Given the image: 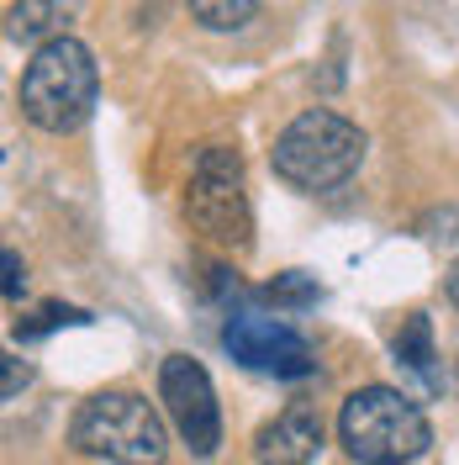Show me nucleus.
Masks as SVG:
<instances>
[{
    "label": "nucleus",
    "instance_id": "1",
    "mask_svg": "<svg viewBox=\"0 0 459 465\" xmlns=\"http://www.w3.org/2000/svg\"><path fill=\"white\" fill-rule=\"evenodd\" d=\"M101 95V69L80 37H54L32 54L22 74V116L43 133H74Z\"/></svg>",
    "mask_w": 459,
    "mask_h": 465
},
{
    "label": "nucleus",
    "instance_id": "2",
    "mask_svg": "<svg viewBox=\"0 0 459 465\" xmlns=\"http://www.w3.org/2000/svg\"><path fill=\"white\" fill-rule=\"evenodd\" d=\"M365 164V133L338 112H301L275 138V174L296 191H338L348 174Z\"/></svg>",
    "mask_w": 459,
    "mask_h": 465
},
{
    "label": "nucleus",
    "instance_id": "3",
    "mask_svg": "<svg viewBox=\"0 0 459 465\" xmlns=\"http://www.w3.org/2000/svg\"><path fill=\"white\" fill-rule=\"evenodd\" d=\"M338 439L359 465H406L433 444V429L412 397L391 386H365L338 412Z\"/></svg>",
    "mask_w": 459,
    "mask_h": 465
},
{
    "label": "nucleus",
    "instance_id": "4",
    "mask_svg": "<svg viewBox=\"0 0 459 465\" xmlns=\"http://www.w3.org/2000/svg\"><path fill=\"white\" fill-rule=\"evenodd\" d=\"M69 439H74V450L112 465H164V455H170L164 418L138 391H95L74 412Z\"/></svg>",
    "mask_w": 459,
    "mask_h": 465
},
{
    "label": "nucleus",
    "instance_id": "5",
    "mask_svg": "<svg viewBox=\"0 0 459 465\" xmlns=\"http://www.w3.org/2000/svg\"><path fill=\"white\" fill-rule=\"evenodd\" d=\"M185 212L211 243H228V249L249 243L254 212H249V191H243V159L232 148H201V159L190 170V191H185Z\"/></svg>",
    "mask_w": 459,
    "mask_h": 465
},
{
    "label": "nucleus",
    "instance_id": "6",
    "mask_svg": "<svg viewBox=\"0 0 459 465\" xmlns=\"http://www.w3.org/2000/svg\"><path fill=\"white\" fill-rule=\"evenodd\" d=\"M159 397H164V412H170L174 434L185 439L190 455H217L222 444V412H217V391H211V376H206L201 360L190 354H170L159 365Z\"/></svg>",
    "mask_w": 459,
    "mask_h": 465
},
{
    "label": "nucleus",
    "instance_id": "7",
    "mask_svg": "<svg viewBox=\"0 0 459 465\" xmlns=\"http://www.w3.org/2000/svg\"><path fill=\"white\" fill-rule=\"evenodd\" d=\"M222 344L238 365L249 371H264V376H312L317 371V354L312 344L280 318H259V312H232L228 328H222Z\"/></svg>",
    "mask_w": 459,
    "mask_h": 465
},
{
    "label": "nucleus",
    "instance_id": "8",
    "mask_svg": "<svg viewBox=\"0 0 459 465\" xmlns=\"http://www.w3.org/2000/svg\"><path fill=\"white\" fill-rule=\"evenodd\" d=\"M317 450H322V418L312 402H290L254 434L259 465H312Z\"/></svg>",
    "mask_w": 459,
    "mask_h": 465
},
{
    "label": "nucleus",
    "instance_id": "9",
    "mask_svg": "<svg viewBox=\"0 0 459 465\" xmlns=\"http://www.w3.org/2000/svg\"><path fill=\"white\" fill-rule=\"evenodd\" d=\"M74 5L80 0H16L11 5V16H5V32H11V43H37V37H63V22L74 16Z\"/></svg>",
    "mask_w": 459,
    "mask_h": 465
},
{
    "label": "nucleus",
    "instance_id": "10",
    "mask_svg": "<svg viewBox=\"0 0 459 465\" xmlns=\"http://www.w3.org/2000/svg\"><path fill=\"white\" fill-rule=\"evenodd\" d=\"M396 365H406V371H417V376L428 381V386H438V371H433V360H438V349H433V322L428 312H406L402 328H396Z\"/></svg>",
    "mask_w": 459,
    "mask_h": 465
},
{
    "label": "nucleus",
    "instance_id": "11",
    "mask_svg": "<svg viewBox=\"0 0 459 465\" xmlns=\"http://www.w3.org/2000/svg\"><path fill=\"white\" fill-rule=\"evenodd\" d=\"M190 16L211 32H238L259 16V0H190Z\"/></svg>",
    "mask_w": 459,
    "mask_h": 465
},
{
    "label": "nucleus",
    "instance_id": "12",
    "mask_svg": "<svg viewBox=\"0 0 459 465\" xmlns=\"http://www.w3.org/2000/svg\"><path fill=\"white\" fill-rule=\"evenodd\" d=\"M264 296H269L275 307H312L322 291H317V281L307 270H286V275H275V281L264 286Z\"/></svg>",
    "mask_w": 459,
    "mask_h": 465
},
{
    "label": "nucleus",
    "instance_id": "13",
    "mask_svg": "<svg viewBox=\"0 0 459 465\" xmlns=\"http://www.w3.org/2000/svg\"><path fill=\"white\" fill-rule=\"evenodd\" d=\"M63 322H90L80 307H63V302H43L32 318H16V339H43V333H54Z\"/></svg>",
    "mask_w": 459,
    "mask_h": 465
},
{
    "label": "nucleus",
    "instance_id": "14",
    "mask_svg": "<svg viewBox=\"0 0 459 465\" xmlns=\"http://www.w3.org/2000/svg\"><path fill=\"white\" fill-rule=\"evenodd\" d=\"M27 286V270H22V254L16 249H5V302H16Z\"/></svg>",
    "mask_w": 459,
    "mask_h": 465
},
{
    "label": "nucleus",
    "instance_id": "15",
    "mask_svg": "<svg viewBox=\"0 0 459 465\" xmlns=\"http://www.w3.org/2000/svg\"><path fill=\"white\" fill-rule=\"evenodd\" d=\"M27 381H32V371L22 365V360H5V397H16Z\"/></svg>",
    "mask_w": 459,
    "mask_h": 465
},
{
    "label": "nucleus",
    "instance_id": "16",
    "mask_svg": "<svg viewBox=\"0 0 459 465\" xmlns=\"http://www.w3.org/2000/svg\"><path fill=\"white\" fill-rule=\"evenodd\" d=\"M449 302L459 307V260H454V270H449Z\"/></svg>",
    "mask_w": 459,
    "mask_h": 465
},
{
    "label": "nucleus",
    "instance_id": "17",
    "mask_svg": "<svg viewBox=\"0 0 459 465\" xmlns=\"http://www.w3.org/2000/svg\"><path fill=\"white\" fill-rule=\"evenodd\" d=\"M454 381H459V360H454Z\"/></svg>",
    "mask_w": 459,
    "mask_h": 465
}]
</instances>
